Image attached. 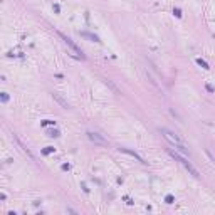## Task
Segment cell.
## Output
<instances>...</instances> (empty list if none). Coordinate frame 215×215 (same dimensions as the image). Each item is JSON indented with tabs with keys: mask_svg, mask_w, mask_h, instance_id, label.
Masks as SVG:
<instances>
[{
	"mask_svg": "<svg viewBox=\"0 0 215 215\" xmlns=\"http://www.w3.org/2000/svg\"><path fill=\"white\" fill-rule=\"evenodd\" d=\"M197 62H198V64H200V66H202L203 69H208V64H207L205 60H202V59H197Z\"/></svg>",
	"mask_w": 215,
	"mask_h": 215,
	"instance_id": "8992f818",
	"label": "cell"
},
{
	"mask_svg": "<svg viewBox=\"0 0 215 215\" xmlns=\"http://www.w3.org/2000/svg\"><path fill=\"white\" fill-rule=\"evenodd\" d=\"M170 155H172L173 158H176L178 161H181V165H183V166H185L187 170H188V172L192 173L193 176H198V172H197V170L193 168V165L190 163V161H187V158H185V156H181L180 153H176V151H172V150H170Z\"/></svg>",
	"mask_w": 215,
	"mask_h": 215,
	"instance_id": "7a4b0ae2",
	"label": "cell"
},
{
	"mask_svg": "<svg viewBox=\"0 0 215 215\" xmlns=\"http://www.w3.org/2000/svg\"><path fill=\"white\" fill-rule=\"evenodd\" d=\"M60 37H62V39H64V42H66V44H67L69 47L72 49V51H74V52H76V54H78V56L84 57V56H82V52H81V51H79V47H78V46H76V44H74V42H72V40H71V39H69V37H66V35H64V34H60Z\"/></svg>",
	"mask_w": 215,
	"mask_h": 215,
	"instance_id": "3957f363",
	"label": "cell"
},
{
	"mask_svg": "<svg viewBox=\"0 0 215 215\" xmlns=\"http://www.w3.org/2000/svg\"><path fill=\"white\" fill-rule=\"evenodd\" d=\"M161 133H163V136L166 138L168 141L172 143V145H173V146H175L178 151H180V153H183V155H190V153H188V148H187V145L181 141V140L176 136V134H173L172 131H168V129H165V128L161 129Z\"/></svg>",
	"mask_w": 215,
	"mask_h": 215,
	"instance_id": "6da1fadb",
	"label": "cell"
},
{
	"mask_svg": "<svg viewBox=\"0 0 215 215\" xmlns=\"http://www.w3.org/2000/svg\"><path fill=\"white\" fill-rule=\"evenodd\" d=\"M49 136H59V131L52 129V131H49Z\"/></svg>",
	"mask_w": 215,
	"mask_h": 215,
	"instance_id": "52a82bcc",
	"label": "cell"
},
{
	"mask_svg": "<svg viewBox=\"0 0 215 215\" xmlns=\"http://www.w3.org/2000/svg\"><path fill=\"white\" fill-rule=\"evenodd\" d=\"M119 150H121V151H125V153H128V155H131V156H134V158L140 160V161H143V158H141V156H138L134 151H129V150H126V148H119ZM143 163H145V161H143Z\"/></svg>",
	"mask_w": 215,
	"mask_h": 215,
	"instance_id": "5b68a950",
	"label": "cell"
},
{
	"mask_svg": "<svg viewBox=\"0 0 215 215\" xmlns=\"http://www.w3.org/2000/svg\"><path fill=\"white\" fill-rule=\"evenodd\" d=\"M87 134H89V140H93L94 143H98V145H106V140H103L98 133H87Z\"/></svg>",
	"mask_w": 215,
	"mask_h": 215,
	"instance_id": "277c9868",
	"label": "cell"
}]
</instances>
